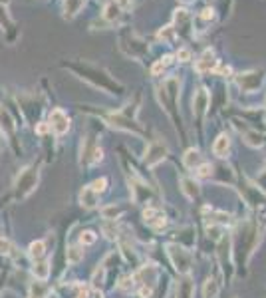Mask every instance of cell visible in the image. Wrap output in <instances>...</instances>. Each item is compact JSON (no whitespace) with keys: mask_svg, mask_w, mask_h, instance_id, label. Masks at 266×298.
Here are the masks:
<instances>
[{"mask_svg":"<svg viewBox=\"0 0 266 298\" xmlns=\"http://www.w3.org/2000/svg\"><path fill=\"white\" fill-rule=\"evenodd\" d=\"M133 280H137V282H141V290H139V294L141 298H149L151 296V292H153V286H155V280H157V268L153 266V264H145L143 268L137 270V275L133 277Z\"/></svg>","mask_w":266,"mask_h":298,"instance_id":"obj_1","label":"cell"},{"mask_svg":"<svg viewBox=\"0 0 266 298\" xmlns=\"http://www.w3.org/2000/svg\"><path fill=\"white\" fill-rule=\"evenodd\" d=\"M36 183H38V171H34L32 167L24 169V171L18 175V181H16L18 197H20V199L28 197V195L34 191Z\"/></svg>","mask_w":266,"mask_h":298,"instance_id":"obj_2","label":"cell"},{"mask_svg":"<svg viewBox=\"0 0 266 298\" xmlns=\"http://www.w3.org/2000/svg\"><path fill=\"white\" fill-rule=\"evenodd\" d=\"M264 82V72L262 70H252L238 76V86L243 92H256Z\"/></svg>","mask_w":266,"mask_h":298,"instance_id":"obj_3","label":"cell"},{"mask_svg":"<svg viewBox=\"0 0 266 298\" xmlns=\"http://www.w3.org/2000/svg\"><path fill=\"white\" fill-rule=\"evenodd\" d=\"M169 257H171V261L175 264V268H177L179 272H189V268H191V255L185 251V249H181L179 244H169Z\"/></svg>","mask_w":266,"mask_h":298,"instance_id":"obj_4","label":"cell"},{"mask_svg":"<svg viewBox=\"0 0 266 298\" xmlns=\"http://www.w3.org/2000/svg\"><path fill=\"white\" fill-rule=\"evenodd\" d=\"M48 126H50V130L56 135H64V133H68V130H70V117H68V113L64 112V110L56 108L50 113V123Z\"/></svg>","mask_w":266,"mask_h":298,"instance_id":"obj_5","label":"cell"},{"mask_svg":"<svg viewBox=\"0 0 266 298\" xmlns=\"http://www.w3.org/2000/svg\"><path fill=\"white\" fill-rule=\"evenodd\" d=\"M165 157H167V145L163 141H153L147 147V151H145V163H147V167H155Z\"/></svg>","mask_w":266,"mask_h":298,"instance_id":"obj_6","label":"cell"},{"mask_svg":"<svg viewBox=\"0 0 266 298\" xmlns=\"http://www.w3.org/2000/svg\"><path fill=\"white\" fill-rule=\"evenodd\" d=\"M143 219H145V223L149 225L151 229H155V231L165 229V225H167V217L163 215V211L157 209V207H147L143 211Z\"/></svg>","mask_w":266,"mask_h":298,"instance_id":"obj_7","label":"cell"},{"mask_svg":"<svg viewBox=\"0 0 266 298\" xmlns=\"http://www.w3.org/2000/svg\"><path fill=\"white\" fill-rule=\"evenodd\" d=\"M216 66H219V62H216V58H214V52L213 50H205L201 58L197 60V72L199 74H209V72H213L216 70Z\"/></svg>","mask_w":266,"mask_h":298,"instance_id":"obj_8","label":"cell"},{"mask_svg":"<svg viewBox=\"0 0 266 298\" xmlns=\"http://www.w3.org/2000/svg\"><path fill=\"white\" fill-rule=\"evenodd\" d=\"M207 108H209V93H207L205 88H201L193 95V112H195L197 117H203L205 112H207Z\"/></svg>","mask_w":266,"mask_h":298,"instance_id":"obj_9","label":"cell"},{"mask_svg":"<svg viewBox=\"0 0 266 298\" xmlns=\"http://www.w3.org/2000/svg\"><path fill=\"white\" fill-rule=\"evenodd\" d=\"M175 22H177L179 28H173V30H179V34L181 36H185V34H189V28H191V16L187 14V10H177V14H175Z\"/></svg>","mask_w":266,"mask_h":298,"instance_id":"obj_10","label":"cell"},{"mask_svg":"<svg viewBox=\"0 0 266 298\" xmlns=\"http://www.w3.org/2000/svg\"><path fill=\"white\" fill-rule=\"evenodd\" d=\"M98 201H100V193L93 191L91 187H86V189L80 193V203H82L84 207H88V209L98 205Z\"/></svg>","mask_w":266,"mask_h":298,"instance_id":"obj_11","label":"cell"},{"mask_svg":"<svg viewBox=\"0 0 266 298\" xmlns=\"http://www.w3.org/2000/svg\"><path fill=\"white\" fill-rule=\"evenodd\" d=\"M229 149H231V141H229V137H227L225 133L219 135L216 141H214V145H213V153L216 155V157H227Z\"/></svg>","mask_w":266,"mask_h":298,"instance_id":"obj_12","label":"cell"},{"mask_svg":"<svg viewBox=\"0 0 266 298\" xmlns=\"http://www.w3.org/2000/svg\"><path fill=\"white\" fill-rule=\"evenodd\" d=\"M193 292H195V286H193V280L189 279V277L179 280L177 298H193Z\"/></svg>","mask_w":266,"mask_h":298,"instance_id":"obj_13","label":"cell"},{"mask_svg":"<svg viewBox=\"0 0 266 298\" xmlns=\"http://www.w3.org/2000/svg\"><path fill=\"white\" fill-rule=\"evenodd\" d=\"M181 189H183V193L189 197V199H195L197 195H199V185L195 183V179H189V177H185V179H181Z\"/></svg>","mask_w":266,"mask_h":298,"instance_id":"obj_14","label":"cell"},{"mask_svg":"<svg viewBox=\"0 0 266 298\" xmlns=\"http://www.w3.org/2000/svg\"><path fill=\"white\" fill-rule=\"evenodd\" d=\"M28 253H30V257L34 259V262L38 261H44V255H46V244L42 241H36L30 244V249H28Z\"/></svg>","mask_w":266,"mask_h":298,"instance_id":"obj_15","label":"cell"},{"mask_svg":"<svg viewBox=\"0 0 266 298\" xmlns=\"http://www.w3.org/2000/svg\"><path fill=\"white\" fill-rule=\"evenodd\" d=\"M82 6H84V0H64V12L68 18H74Z\"/></svg>","mask_w":266,"mask_h":298,"instance_id":"obj_16","label":"cell"},{"mask_svg":"<svg viewBox=\"0 0 266 298\" xmlns=\"http://www.w3.org/2000/svg\"><path fill=\"white\" fill-rule=\"evenodd\" d=\"M185 167H189V169H195L199 163H201V153L197 151V149H189L187 153H185Z\"/></svg>","mask_w":266,"mask_h":298,"instance_id":"obj_17","label":"cell"},{"mask_svg":"<svg viewBox=\"0 0 266 298\" xmlns=\"http://www.w3.org/2000/svg\"><path fill=\"white\" fill-rule=\"evenodd\" d=\"M50 275V266H48V261H38L34 262V277L38 280H46Z\"/></svg>","mask_w":266,"mask_h":298,"instance_id":"obj_18","label":"cell"},{"mask_svg":"<svg viewBox=\"0 0 266 298\" xmlns=\"http://www.w3.org/2000/svg\"><path fill=\"white\" fill-rule=\"evenodd\" d=\"M48 294V286L44 284V280H38L30 286V296L28 298H46Z\"/></svg>","mask_w":266,"mask_h":298,"instance_id":"obj_19","label":"cell"},{"mask_svg":"<svg viewBox=\"0 0 266 298\" xmlns=\"http://www.w3.org/2000/svg\"><path fill=\"white\" fill-rule=\"evenodd\" d=\"M119 10H122V6H119V4L109 2L106 8H104V18L106 20H115L117 16H119Z\"/></svg>","mask_w":266,"mask_h":298,"instance_id":"obj_20","label":"cell"},{"mask_svg":"<svg viewBox=\"0 0 266 298\" xmlns=\"http://www.w3.org/2000/svg\"><path fill=\"white\" fill-rule=\"evenodd\" d=\"M82 257H84V251H80V246H71L70 251H68V261L71 264H76V262L82 261Z\"/></svg>","mask_w":266,"mask_h":298,"instance_id":"obj_21","label":"cell"},{"mask_svg":"<svg viewBox=\"0 0 266 298\" xmlns=\"http://www.w3.org/2000/svg\"><path fill=\"white\" fill-rule=\"evenodd\" d=\"M119 213H122V209H117L115 205L106 207V209L102 211V215H104L106 219H117V217H119Z\"/></svg>","mask_w":266,"mask_h":298,"instance_id":"obj_22","label":"cell"},{"mask_svg":"<svg viewBox=\"0 0 266 298\" xmlns=\"http://www.w3.org/2000/svg\"><path fill=\"white\" fill-rule=\"evenodd\" d=\"M197 175H199V177H211V175H213V165H211V163L199 165V167H197Z\"/></svg>","mask_w":266,"mask_h":298,"instance_id":"obj_23","label":"cell"},{"mask_svg":"<svg viewBox=\"0 0 266 298\" xmlns=\"http://www.w3.org/2000/svg\"><path fill=\"white\" fill-rule=\"evenodd\" d=\"M216 292H219V286H216V282H214V280H207V286H205V296L213 298Z\"/></svg>","mask_w":266,"mask_h":298,"instance_id":"obj_24","label":"cell"},{"mask_svg":"<svg viewBox=\"0 0 266 298\" xmlns=\"http://www.w3.org/2000/svg\"><path fill=\"white\" fill-rule=\"evenodd\" d=\"M106 187H107V179H106V177H102V179L93 181L91 189H93V191H98V193H102V191H106Z\"/></svg>","mask_w":266,"mask_h":298,"instance_id":"obj_25","label":"cell"},{"mask_svg":"<svg viewBox=\"0 0 266 298\" xmlns=\"http://www.w3.org/2000/svg\"><path fill=\"white\" fill-rule=\"evenodd\" d=\"M80 241H82V244H91V242H95V235L91 231H86V233H82Z\"/></svg>","mask_w":266,"mask_h":298,"instance_id":"obj_26","label":"cell"},{"mask_svg":"<svg viewBox=\"0 0 266 298\" xmlns=\"http://www.w3.org/2000/svg\"><path fill=\"white\" fill-rule=\"evenodd\" d=\"M10 20H8V12H6V6L0 4V26H8Z\"/></svg>","mask_w":266,"mask_h":298,"instance_id":"obj_27","label":"cell"},{"mask_svg":"<svg viewBox=\"0 0 266 298\" xmlns=\"http://www.w3.org/2000/svg\"><path fill=\"white\" fill-rule=\"evenodd\" d=\"M159 38H161V40H167V42H169V40L173 38V26H167L165 30H161Z\"/></svg>","mask_w":266,"mask_h":298,"instance_id":"obj_28","label":"cell"},{"mask_svg":"<svg viewBox=\"0 0 266 298\" xmlns=\"http://www.w3.org/2000/svg\"><path fill=\"white\" fill-rule=\"evenodd\" d=\"M177 58L181 60V62H189V60H191V52H189L187 48H181V50H179V54H177Z\"/></svg>","mask_w":266,"mask_h":298,"instance_id":"obj_29","label":"cell"},{"mask_svg":"<svg viewBox=\"0 0 266 298\" xmlns=\"http://www.w3.org/2000/svg\"><path fill=\"white\" fill-rule=\"evenodd\" d=\"M78 298H104V296H102V292H100V290L91 288V290H88V292H84L82 296H78Z\"/></svg>","mask_w":266,"mask_h":298,"instance_id":"obj_30","label":"cell"},{"mask_svg":"<svg viewBox=\"0 0 266 298\" xmlns=\"http://www.w3.org/2000/svg\"><path fill=\"white\" fill-rule=\"evenodd\" d=\"M201 16H203V18H205V20H213V18H214V12H213V10H211V8H205Z\"/></svg>","mask_w":266,"mask_h":298,"instance_id":"obj_31","label":"cell"},{"mask_svg":"<svg viewBox=\"0 0 266 298\" xmlns=\"http://www.w3.org/2000/svg\"><path fill=\"white\" fill-rule=\"evenodd\" d=\"M113 2H115V4H119V6H125L129 0H113Z\"/></svg>","mask_w":266,"mask_h":298,"instance_id":"obj_32","label":"cell"},{"mask_svg":"<svg viewBox=\"0 0 266 298\" xmlns=\"http://www.w3.org/2000/svg\"><path fill=\"white\" fill-rule=\"evenodd\" d=\"M46 130H48V126H40V128H38V133H44Z\"/></svg>","mask_w":266,"mask_h":298,"instance_id":"obj_33","label":"cell"},{"mask_svg":"<svg viewBox=\"0 0 266 298\" xmlns=\"http://www.w3.org/2000/svg\"><path fill=\"white\" fill-rule=\"evenodd\" d=\"M6 2H8V0H0V4H6Z\"/></svg>","mask_w":266,"mask_h":298,"instance_id":"obj_34","label":"cell"}]
</instances>
